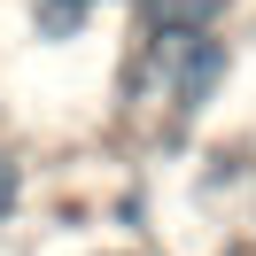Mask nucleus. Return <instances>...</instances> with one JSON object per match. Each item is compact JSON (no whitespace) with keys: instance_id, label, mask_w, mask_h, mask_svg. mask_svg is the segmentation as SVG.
I'll list each match as a JSON object with an SVG mask.
<instances>
[{"instance_id":"nucleus-4","label":"nucleus","mask_w":256,"mask_h":256,"mask_svg":"<svg viewBox=\"0 0 256 256\" xmlns=\"http://www.w3.org/2000/svg\"><path fill=\"white\" fill-rule=\"evenodd\" d=\"M16 194H24V178H16V163L0 156V218H8V210H16Z\"/></svg>"},{"instance_id":"nucleus-3","label":"nucleus","mask_w":256,"mask_h":256,"mask_svg":"<svg viewBox=\"0 0 256 256\" xmlns=\"http://www.w3.org/2000/svg\"><path fill=\"white\" fill-rule=\"evenodd\" d=\"M94 8L101 0H32V24H39V39H70Z\"/></svg>"},{"instance_id":"nucleus-1","label":"nucleus","mask_w":256,"mask_h":256,"mask_svg":"<svg viewBox=\"0 0 256 256\" xmlns=\"http://www.w3.org/2000/svg\"><path fill=\"white\" fill-rule=\"evenodd\" d=\"M140 94L171 109V124H194L210 109V94L233 70V47L225 39H140Z\"/></svg>"},{"instance_id":"nucleus-2","label":"nucleus","mask_w":256,"mask_h":256,"mask_svg":"<svg viewBox=\"0 0 256 256\" xmlns=\"http://www.w3.org/2000/svg\"><path fill=\"white\" fill-rule=\"evenodd\" d=\"M233 0H140V39H210Z\"/></svg>"}]
</instances>
